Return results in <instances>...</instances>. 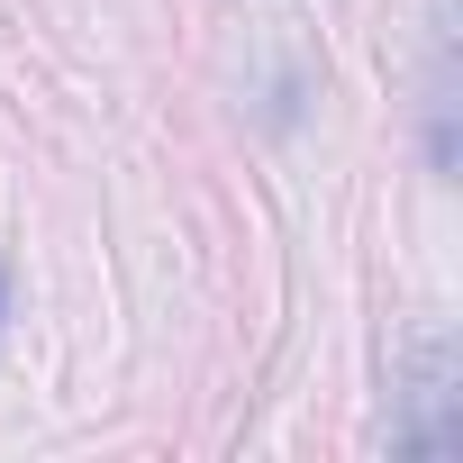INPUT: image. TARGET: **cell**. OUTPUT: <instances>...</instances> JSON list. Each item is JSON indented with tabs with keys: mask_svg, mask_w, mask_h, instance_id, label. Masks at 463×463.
I'll list each match as a JSON object with an SVG mask.
<instances>
[{
	"mask_svg": "<svg viewBox=\"0 0 463 463\" xmlns=\"http://www.w3.org/2000/svg\"><path fill=\"white\" fill-rule=\"evenodd\" d=\"M0 309H10V273H0Z\"/></svg>",
	"mask_w": 463,
	"mask_h": 463,
	"instance_id": "3",
	"label": "cell"
},
{
	"mask_svg": "<svg viewBox=\"0 0 463 463\" xmlns=\"http://www.w3.org/2000/svg\"><path fill=\"white\" fill-rule=\"evenodd\" d=\"M427 155L454 164V0H427Z\"/></svg>",
	"mask_w": 463,
	"mask_h": 463,
	"instance_id": "2",
	"label": "cell"
},
{
	"mask_svg": "<svg viewBox=\"0 0 463 463\" xmlns=\"http://www.w3.org/2000/svg\"><path fill=\"white\" fill-rule=\"evenodd\" d=\"M391 445L418 463H454L463 454V345L445 327H427L400 364V409H391Z\"/></svg>",
	"mask_w": 463,
	"mask_h": 463,
	"instance_id": "1",
	"label": "cell"
}]
</instances>
